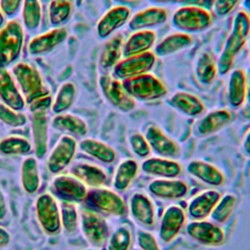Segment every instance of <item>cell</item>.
I'll use <instances>...</instances> for the list:
<instances>
[{
    "mask_svg": "<svg viewBox=\"0 0 250 250\" xmlns=\"http://www.w3.org/2000/svg\"><path fill=\"white\" fill-rule=\"evenodd\" d=\"M249 35L250 19L243 10L237 11L232 18L229 33L217 59L220 75H227L232 70L235 59L247 45Z\"/></svg>",
    "mask_w": 250,
    "mask_h": 250,
    "instance_id": "obj_1",
    "label": "cell"
},
{
    "mask_svg": "<svg viewBox=\"0 0 250 250\" xmlns=\"http://www.w3.org/2000/svg\"><path fill=\"white\" fill-rule=\"evenodd\" d=\"M211 10L198 6L178 7L170 17L174 29L189 35L204 32L213 24Z\"/></svg>",
    "mask_w": 250,
    "mask_h": 250,
    "instance_id": "obj_2",
    "label": "cell"
},
{
    "mask_svg": "<svg viewBox=\"0 0 250 250\" xmlns=\"http://www.w3.org/2000/svg\"><path fill=\"white\" fill-rule=\"evenodd\" d=\"M11 73L27 104L50 94L41 73L34 65L25 62H18Z\"/></svg>",
    "mask_w": 250,
    "mask_h": 250,
    "instance_id": "obj_3",
    "label": "cell"
},
{
    "mask_svg": "<svg viewBox=\"0 0 250 250\" xmlns=\"http://www.w3.org/2000/svg\"><path fill=\"white\" fill-rule=\"evenodd\" d=\"M127 93L136 101L142 103L157 102L168 95V89L163 81L151 72L142 74L122 81Z\"/></svg>",
    "mask_w": 250,
    "mask_h": 250,
    "instance_id": "obj_4",
    "label": "cell"
},
{
    "mask_svg": "<svg viewBox=\"0 0 250 250\" xmlns=\"http://www.w3.org/2000/svg\"><path fill=\"white\" fill-rule=\"evenodd\" d=\"M24 44L23 26L11 20L0 28V67L15 63L20 58Z\"/></svg>",
    "mask_w": 250,
    "mask_h": 250,
    "instance_id": "obj_5",
    "label": "cell"
},
{
    "mask_svg": "<svg viewBox=\"0 0 250 250\" xmlns=\"http://www.w3.org/2000/svg\"><path fill=\"white\" fill-rule=\"evenodd\" d=\"M79 229L86 241L96 249L105 246L110 235L107 221L93 209H82L80 211Z\"/></svg>",
    "mask_w": 250,
    "mask_h": 250,
    "instance_id": "obj_6",
    "label": "cell"
},
{
    "mask_svg": "<svg viewBox=\"0 0 250 250\" xmlns=\"http://www.w3.org/2000/svg\"><path fill=\"white\" fill-rule=\"evenodd\" d=\"M85 202L97 212L117 218L125 216L128 212L127 204L121 195L114 189L104 187L88 189Z\"/></svg>",
    "mask_w": 250,
    "mask_h": 250,
    "instance_id": "obj_7",
    "label": "cell"
},
{
    "mask_svg": "<svg viewBox=\"0 0 250 250\" xmlns=\"http://www.w3.org/2000/svg\"><path fill=\"white\" fill-rule=\"evenodd\" d=\"M34 209L38 224L45 234L53 236L62 231L60 204L52 193L45 192L38 195Z\"/></svg>",
    "mask_w": 250,
    "mask_h": 250,
    "instance_id": "obj_8",
    "label": "cell"
},
{
    "mask_svg": "<svg viewBox=\"0 0 250 250\" xmlns=\"http://www.w3.org/2000/svg\"><path fill=\"white\" fill-rule=\"evenodd\" d=\"M99 87L104 99L116 110L128 113L136 107L137 102L127 93L122 81L112 74H102L99 77Z\"/></svg>",
    "mask_w": 250,
    "mask_h": 250,
    "instance_id": "obj_9",
    "label": "cell"
},
{
    "mask_svg": "<svg viewBox=\"0 0 250 250\" xmlns=\"http://www.w3.org/2000/svg\"><path fill=\"white\" fill-rule=\"evenodd\" d=\"M156 61L157 58L152 51L140 55L123 57L112 68L111 74L121 81L140 76L151 72L156 64Z\"/></svg>",
    "mask_w": 250,
    "mask_h": 250,
    "instance_id": "obj_10",
    "label": "cell"
},
{
    "mask_svg": "<svg viewBox=\"0 0 250 250\" xmlns=\"http://www.w3.org/2000/svg\"><path fill=\"white\" fill-rule=\"evenodd\" d=\"M188 235L196 243L207 247H218L225 243L226 233L215 222L192 220L186 226Z\"/></svg>",
    "mask_w": 250,
    "mask_h": 250,
    "instance_id": "obj_11",
    "label": "cell"
},
{
    "mask_svg": "<svg viewBox=\"0 0 250 250\" xmlns=\"http://www.w3.org/2000/svg\"><path fill=\"white\" fill-rule=\"evenodd\" d=\"M50 187L56 198L76 204L85 201L88 193V188L70 174L56 175Z\"/></svg>",
    "mask_w": 250,
    "mask_h": 250,
    "instance_id": "obj_12",
    "label": "cell"
},
{
    "mask_svg": "<svg viewBox=\"0 0 250 250\" xmlns=\"http://www.w3.org/2000/svg\"><path fill=\"white\" fill-rule=\"evenodd\" d=\"M78 144L75 138L62 135L52 148L47 158V168L54 175L61 174L68 167L75 157Z\"/></svg>",
    "mask_w": 250,
    "mask_h": 250,
    "instance_id": "obj_13",
    "label": "cell"
},
{
    "mask_svg": "<svg viewBox=\"0 0 250 250\" xmlns=\"http://www.w3.org/2000/svg\"><path fill=\"white\" fill-rule=\"evenodd\" d=\"M131 10L124 5H115L109 8L96 24L97 35L100 39H108L126 25L131 18Z\"/></svg>",
    "mask_w": 250,
    "mask_h": 250,
    "instance_id": "obj_14",
    "label": "cell"
},
{
    "mask_svg": "<svg viewBox=\"0 0 250 250\" xmlns=\"http://www.w3.org/2000/svg\"><path fill=\"white\" fill-rule=\"evenodd\" d=\"M168 19L167 9L162 6L151 5L132 14L127 25L131 31L153 30L166 23Z\"/></svg>",
    "mask_w": 250,
    "mask_h": 250,
    "instance_id": "obj_15",
    "label": "cell"
},
{
    "mask_svg": "<svg viewBox=\"0 0 250 250\" xmlns=\"http://www.w3.org/2000/svg\"><path fill=\"white\" fill-rule=\"evenodd\" d=\"M131 218L143 228H153L156 222V209L152 199L138 191L131 195L127 205Z\"/></svg>",
    "mask_w": 250,
    "mask_h": 250,
    "instance_id": "obj_16",
    "label": "cell"
},
{
    "mask_svg": "<svg viewBox=\"0 0 250 250\" xmlns=\"http://www.w3.org/2000/svg\"><path fill=\"white\" fill-rule=\"evenodd\" d=\"M187 221V214L179 205L167 206L159 222V238L163 243L172 242L181 232Z\"/></svg>",
    "mask_w": 250,
    "mask_h": 250,
    "instance_id": "obj_17",
    "label": "cell"
},
{
    "mask_svg": "<svg viewBox=\"0 0 250 250\" xmlns=\"http://www.w3.org/2000/svg\"><path fill=\"white\" fill-rule=\"evenodd\" d=\"M145 137L157 156L175 159L181 154V147L176 141L170 138L156 125H149L145 131Z\"/></svg>",
    "mask_w": 250,
    "mask_h": 250,
    "instance_id": "obj_18",
    "label": "cell"
},
{
    "mask_svg": "<svg viewBox=\"0 0 250 250\" xmlns=\"http://www.w3.org/2000/svg\"><path fill=\"white\" fill-rule=\"evenodd\" d=\"M140 170L156 179H172L178 178L182 174L183 168L175 159L161 156H149L144 159Z\"/></svg>",
    "mask_w": 250,
    "mask_h": 250,
    "instance_id": "obj_19",
    "label": "cell"
},
{
    "mask_svg": "<svg viewBox=\"0 0 250 250\" xmlns=\"http://www.w3.org/2000/svg\"><path fill=\"white\" fill-rule=\"evenodd\" d=\"M147 189L149 193L163 200H178L188 192V185L180 179H155L152 180Z\"/></svg>",
    "mask_w": 250,
    "mask_h": 250,
    "instance_id": "obj_20",
    "label": "cell"
},
{
    "mask_svg": "<svg viewBox=\"0 0 250 250\" xmlns=\"http://www.w3.org/2000/svg\"><path fill=\"white\" fill-rule=\"evenodd\" d=\"M66 37L67 30L64 27H53L30 39L27 45L28 53L31 56L46 55L61 45Z\"/></svg>",
    "mask_w": 250,
    "mask_h": 250,
    "instance_id": "obj_21",
    "label": "cell"
},
{
    "mask_svg": "<svg viewBox=\"0 0 250 250\" xmlns=\"http://www.w3.org/2000/svg\"><path fill=\"white\" fill-rule=\"evenodd\" d=\"M221 193L215 188H208L192 196L188 202V214L192 220H205L221 198Z\"/></svg>",
    "mask_w": 250,
    "mask_h": 250,
    "instance_id": "obj_22",
    "label": "cell"
},
{
    "mask_svg": "<svg viewBox=\"0 0 250 250\" xmlns=\"http://www.w3.org/2000/svg\"><path fill=\"white\" fill-rule=\"evenodd\" d=\"M233 119L229 109L218 108L204 114L195 124L194 132L199 137L214 135L227 127Z\"/></svg>",
    "mask_w": 250,
    "mask_h": 250,
    "instance_id": "obj_23",
    "label": "cell"
},
{
    "mask_svg": "<svg viewBox=\"0 0 250 250\" xmlns=\"http://www.w3.org/2000/svg\"><path fill=\"white\" fill-rule=\"evenodd\" d=\"M167 104L179 113L188 117H198L205 112V104L196 95L187 91H177L172 94Z\"/></svg>",
    "mask_w": 250,
    "mask_h": 250,
    "instance_id": "obj_24",
    "label": "cell"
},
{
    "mask_svg": "<svg viewBox=\"0 0 250 250\" xmlns=\"http://www.w3.org/2000/svg\"><path fill=\"white\" fill-rule=\"evenodd\" d=\"M69 174L78 179L87 188H95L104 187L107 181V174L105 170L95 163L77 162L71 165Z\"/></svg>",
    "mask_w": 250,
    "mask_h": 250,
    "instance_id": "obj_25",
    "label": "cell"
},
{
    "mask_svg": "<svg viewBox=\"0 0 250 250\" xmlns=\"http://www.w3.org/2000/svg\"><path fill=\"white\" fill-rule=\"evenodd\" d=\"M0 100L7 106L21 111L26 103L12 73L6 67H0Z\"/></svg>",
    "mask_w": 250,
    "mask_h": 250,
    "instance_id": "obj_26",
    "label": "cell"
},
{
    "mask_svg": "<svg viewBox=\"0 0 250 250\" xmlns=\"http://www.w3.org/2000/svg\"><path fill=\"white\" fill-rule=\"evenodd\" d=\"M193 42L191 35L175 31L157 41L152 52L156 58H166L188 49L193 45Z\"/></svg>",
    "mask_w": 250,
    "mask_h": 250,
    "instance_id": "obj_27",
    "label": "cell"
},
{
    "mask_svg": "<svg viewBox=\"0 0 250 250\" xmlns=\"http://www.w3.org/2000/svg\"><path fill=\"white\" fill-rule=\"evenodd\" d=\"M247 73L242 68L232 69L227 82V100L230 107L241 108L246 104Z\"/></svg>",
    "mask_w": 250,
    "mask_h": 250,
    "instance_id": "obj_28",
    "label": "cell"
},
{
    "mask_svg": "<svg viewBox=\"0 0 250 250\" xmlns=\"http://www.w3.org/2000/svg\"><path fill=\"white\" fill-rule=\"evenodd\" d=\"M187 171L192 178L213 188L221 187L226 182L224 173L215 165L204 160L189 161L187 165Z\"/></svg>",
    "mask_w": 250,
    "mask_h": 250,
    "instance_id": "obj_29",
    "label": "cell"
},
{
    "mask_svg": "<svg viewBox=\"0 0 250 250\" xmlns=\"http://www.w3.org/2000/svg\"><path fill=\"white\" fill-rule=\"evenodd\" d=\"M157 42L154 30H137L124 39L123 57L151 52Z\"/></svg>",
    "mask_w": 250,
    "mask_h": 250,
    "instance_id": "obj_30",
    "label": "cell"
},
{
    "mask_svg": "<svg viewBox=\"0 0 250 250\" xmlns=\"http://www.w3.org/2000/svg\"><path fill=\"white\" fill-rule=\"evenodd\" d=\"M32 147L36 158H43L48 150L49 127L47 112H34L31 118Z\"/></svg>",
    "mask_w": 250,
    "mask_h": 250,
    "instance_id": "obj_31",
    "label": "cell"
},
{
    "mask_svg": "<svg viewBox=\"0 0 250 250\" xmlns=\"http://www.w3.org/2000/svg\"><path fill=\"white\" fill-rule=\"evenodd\" d=\"M193 72L197 82L203 86L211 85L214 82L219 72L217 59L210 51L204 50L197 55L194 62Z\"/></svg>",
    "mask_w": 250,
    "mask_h": 250,
    "instance_id": "obj_32",
    "label": "cell"
},
{
    "mask_svg": "<svg viewBox=\"0 0 250 250\" xmlns=\"http://www.w3.org/2000/svg\"><path fill=\"white\" fill-rule=\"evenodd\" d=\"M51 125L55 130L73 138H84L89 132L88 124L84 119L66 112L56 114L51 121Z\"/></svg>",
    "mask_w": 250,
    "mask_h": 250,
    "instance_id": "obj_33",
    "label": "cell"
},
{
    "mask_svg": "<svg viewBox=\"0 0 250 250\" xmlns=\"http://www.w3.org/2000/svg\"><path fill=\"white\" fill-rule=\"evenodd\" d=\"M78 147L84 154L104 164H111L117 157L115 149L101 140L83 138L79 142Z\"/></svg>",
    "mask_w": 250,
    "mask_h": 250,
    "instance_id": "obj_34",
    "label": "cell"
},
{
    "mask_svg": "<svg viewBox=\"0 0 250 250\" xmlns=\"http://www.w3.org/2000/svg\"><path fill=\"white\" fill-rule=\"evenodd\" d=\"M123 42L124 38L122 34L119 33L106 39L99 58V64L103 70H112L123 58Z\"/></svg>",
    "mask_w": 250,
    "mask_h": 250,
    "instance_id": "obj_35",
    "label": "cell"
},
{
    "mask_svg": "<svg viewBox=\"0 0 250 250\" xmlns=\"http://www.w3.org/2000/svg\"><path fill=\"white\" fill-rule=\"evenodd\" d=\"M140 171L138 162L133 158H125L121 160L115 168L112 177V187L115 191L127 190Z\"/></svg>",
    "mask_w": 250,
    "mask_h": 250,
    "instance_id": "obj_36",
    "label": "cell"
},
{
    "mask_svg": "<svg viewBox=\"0 0 250 250\" xmlns=\"http://www.w3.org/2000/svg\"><path fill=\"white\" fill-rule=\"evenodd\" d=\"M21 185L27 194H35L39 190L41 175L36 157L27 156L22 160L21 165Z\"/></svg>",
    "mask_w": 250,
    "mask_h": 250,
    "instance_id": "obj_37",
    "label": "cell"
},
{
    "mask_svg": "<svg viewBox=\"0 0 250 250\" xmlns=\"http://www.w3.org/2000/svg\"><path fill=\"white\" fill-rule=\"evenodd\" d=\"M74 0H49L48 20L53 27H63L70 20Z\"/></svg>",
    "mask_w": 250,
    "mask_h": 250,
    "instance_id": "obj_38",
    "label": "cell"
},
{
    "mask_svg": "<svg viewBox=\"0 0 250 250\" xmlns=\"http://www.w3.org/2000/svg\"><path fill=\"white\" fill-rule=\"evenodd\" d=\"M77 96V88L72 82H64L60 86L53 100L51 109L55 114L66 112L74 104Z\"/></svg>",
    "mask_w": 250,
    "mask_h": 250,
    "instance_id": "obj_39",
    "label": "cell"
},
{
    "mask_svg": "<svg viewBox=\"0 0 250 250\" xmlns=\"http://www.w3.org/2000/svg\"><path fill=\"white\" fill-rule=\"evenodd\" d=\"M33 149L32 144L24 137L12 135L0 141V153L8 156L27 155Z\"/></svg>",
    "mask_w": 250,
    "mask_h": 250,
    "instance_id": "obj_40",
    "label": "cell"
},
{
    "mask_svg": "<svg viewBox=\"0 0 250 250\" xmlns=\"http://www.w3.org/2000/svg\"><path fill=\"white\" fill-rule=\"evenodd\" d=\"M21 19L23 26L28 31L37 30L42 20V6L40 0H23Z\"/></svg>",
    "mask_w": 250,
    "mask_h": 250,
    "instance_id": "obj_41",
    "label": "cell"
},
{
    "mask_svg": "<svg viewBox=\"0 0 250 250\" xmlns=\"http://www.w3.org/2000/svg\"><path fill=\"white\" fill-rule=\"evenodd\" d=\"M60 209L62 229L68 234H73L79 229L80 211L78 210L77 204L68 201H62Z\"/></svg>",
    "mask_w": 250,
    "mask_h": 250,
    "instance_id": "obj_42",
    "label": "cell"
},
{
    "mask_svg": "<svg viewBox=\"0 0 250 250\" xmlns=\"http://www.w3.org/2000/svg\"><path fill=\"white\" fill-rule=\"evenodd\" d=\"M237 202V197L232 193H227L221 196L210 217L216 224L226 223L232 215Z\"/></svg>",
    "mask_w": 250,
    "mask_h": 250,
    "instance_id": "obj_43",
    "label": "cell"
},
{
    "mask_svg": "<svg viewBox=\"0 0 250 250\" xmlns=\"http://www.w3.org/2000/svg\"><path fill=\"white\" fill-rule=\"evenodd\" d=\"M132 241L131 229L127 226H120L110 233L105 244L106 250H130Z\"/></svg>",
    "mask_w": 250,
    "mask_h": 250,
    "instance_id": "obj_44",
    "label": "cell"
},
{
    "mask_svg": "<svg viewBox=\"0 0 250 250\" xmlns=\"http://www.w3.org/2000/svg\"><path fill=\"white\" fill-rule=\"evenodd\" d=\"M0 121L9 127L19 128L24 126L28 118L25 113L15 110L0 103Z\"/></svg>",
    "mask_w": 250,
    "mask_h": 250,
    "instance_id": "obj_45",
    "label": "cell"
},
{
    "mask_svg": "<svg viewBox=\"0 0 250 250\" xmlns=\"http://www.w3.org/2000/svg\"><path fill=\"white\" fill-rule=\"evenodd\" d=\"M128 144H129L130 149L137 157L146 159L150 156L151 149L144 134L139 132L132 133L129 136Z\"/></svg>",
    "mask_w": 250,
    "mask_h": 250,
    "instance_id": "obj_46",
    "label": "cell"
},
{
    "mask_svg": "<svg viewBox=\"0 0 250 250\" xmlns=\"http://www.w3.org/2000/svg\"><path fill=\"white\" fill-rule=\"evenodd\" d=\"M152 5L156 6H170L177 5L178 7L183 6H198L208 10H211L214 0H146Z\"/></svg>",
    "mask_w": 250,
    "mask_h": 250,
    "instance_id": "obj_47",
    "label": "cell"
},
{
    "mask_svg": "<svg viewBox=\"0 0 250 250\" xmlns=\"http://www.w3.org/2000/svg\"><path fill=\"white\" fill-rule=\"evenodd\" d=\"M242 0H214L211 8L212 14L218 18L227 17L237 8Z\"/></svg>",
    "mask_w": 250,
    "mask_h": 250,
    "instance_id": "obj_48",
    "label": "cell"
},
{
    "mask_svg": "<svg viewBox=\"0 0 250 250\" xmlns=\"http://www.w3.org/2000/svg\"><path fill=\"white\" fill-rule=\"evenodd\" d=\"M137 243L141 250H160V246L155 236L145 229L138 230Z\"/></svg>",
    "mask_w": 250,
    "mask_h": 250,
    "instance_id": "obj_49",
    "label": "cell"
},
{
    "mask_svg": "<svg viewBox=\"0 0 250 250\" xmlns=\"http://www.w3.org/2000/svg\"><path fill=\"white\" fill-rule=\"evenodd\" d=\"M23 0H0V10L7 18L15 17L21 8Z\"/></svg>",
    "mask_w": 250,
    "mask_h": 250,
    "instance_id": "obj_50",
    "label": "cell"
},
{
    "mask_svg": "<svg viewBox=\"0 0 250 250\" xmlns=\"http://www.w3.org/2000/svg\"><path fill=\"white\" fill-rule=\"evenodd\" d=\"M52 97L51 95H46L43 96L41 98L36 99L35 101L31 102L30 104H28L29 106V110L34 113V112H47L49 108H51L52 106Z\"/></svg>",
    "mask_w": 250,
    "mask_h": 250,
    "instance_id": "obj_51",
    "label": "cell"
},
{
    "mask_svg": "<svg viewBox=\"0 0 250 250\" xmlns=\"http://www.w3.org/2000/svg\"><path fill=\"white\" fill-rule=\"evenodd\" d=\"M9 214V204L5 193L0 189V221H3L7 218Z\"/></svg>",
    "mask_w": 250,
    "mask_h": 250,
    "instance_id": "obj_52",
    "label": "cell"
},
{
    "mask_svg": "<svg viewBox=\"0 0 250 250\" xmlns=\"http://www.w3.org/2000/svg\"><path fill=\"white\" fill-rule=\"evenodd\" d=\"M12 236L10 231L4 227L0 226V248H4L10 244Z\"/></svg>",
    "mask_w": 250,
    "mask_h": 250,
    "instance_id": "obj_53",
    "label": "cell"
},
{
    "mask_svg": "<svg viewBox=\"0 0 250 250\" xmlns=\"http://www.w3.org/2000/svg\"><path fill=\"white\" fill-rule=\"evenodd\" d=\"M242 149L245 152V154L250 156V129L246 132L242 140Z\"/></svg>",
    "mask_w": 250,
    "mask_h": 250,
    "instance_id": "obj_54",
    "label": "cell"
},
{
    "mask_svg": "<svg viewBox=\"0 0 250 250\" xmlns=\"http://www.w3.org/2000/svg\"><path fill=\"white\" fill-rule=\"evenodd\" d=\"M240 114L243 118L250 120V104H245L242 107H241V111Z\"/></svg>",
    "mask_w": 250,
    "mask_h": 250,
    "instance_id": "obj_55",
    "label": "cell"
},
{
    "mask_svg": "<svg viewBox=\"0 0 250 250\" xmlns=\"http://www.w3.org/2000/svg\"><path fill=\"white\" fill-rule=\"evenodd\" d=\"M241 5H242V8H243L242 10L247 14V16L250 19V0H242Z\"/></svg>",
    "mask_w": 250,
    "mask_h": 250,
    "instance_id": "obj_56",
    "label": "cell"
},
{
    "mask_svg": "<svg viewBox=\"0 0 250 250\" xmlns=\"http://www.w3.org/2000/svg\"><path fill=\"white\" fill-rule=\"evenodd\" d=\"M246 104H250V73L247 75V93H246Z\"/></svg>",
    "mask_w": 250,
    "mask_h": 250,
    "instance_id": "obj_57",
    "label": "cell"
},
{
    "mask_svg": "<svg viewBox=\"0 0 250 250\" xmlns=\"http://www.w3.org/2000/svg\"><path fill=\"white\" fill-rule=\"evenodd\" d=\"M5 16H4V14L2 13V11L0 10V28L5 24Z\"/></svg>",
    "mask_w": 250,
    "mask_h": 250,
    "instance_id": "obj_58",
    "label": "cell"
},
{
    "mask_svg": "<svg viewBox=\"0 0 250 250\" xmlns=\"http://www.w3.org/2000/svg\"><path fill=\"white\" fill-rule=\"evenodd\" d=\"M247 46H248V54H249V59H250V35H249V38L247 41Z\"/></svg>",
    "mask_w": 250,
    "mask_h": 250,
    "instance_id": "obj_59",
    "label": "cell"
},
{
    "mask_svg": "<svg viewBox=\"0 0 250 250\" xmlns=\"http://www.w3.org/2000/svg\"><path fill=\"white\" fill-rule=\"evenodd\" d=\"M82 1H83V0H74V2H75L76 4H78V5H80V4L82 3Z\"/></svg>",
    "mask_w": 250,
    "mask_h": 250,
    "instance_id": "obj_60",
    "label": "cell"
}]
</instances>
